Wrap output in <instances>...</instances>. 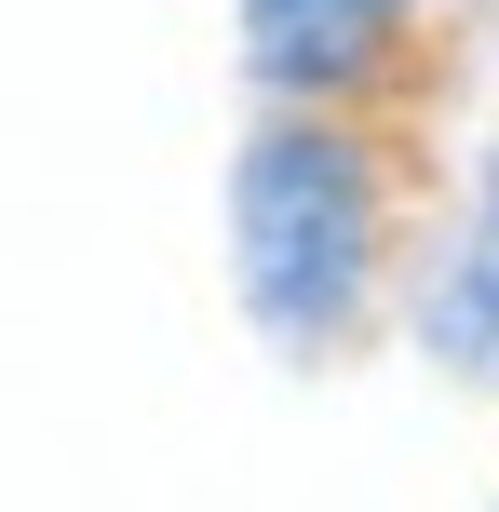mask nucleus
<instances>
[{
    "mask_svg": "<svg viewBox=\"0 0 499 512\" xmlns=\"http://www.w3.org/2000/svg\"><path fill=\"white\" fill-rule=\"evenodd\" d=\"M230 54L257 108H405L432 0H230Z\"/></svg>",
    "mask_w": 499,
    "mask_h": 512,
    "instance_id": "2",
    "label": "nucleus"
},
{
    "mask_svg": "<svg viewBox=\"0 0 499 512\" xmlns=\"http://www.w3.org/2000/svg\"><path fill=\"white\" fill-rule=\"evenodd\" d=\"M392 324H405V351H419L446 391L499 405V122L473 135V162H459L446 216H419Z\"/></svg>",
    "mask_w": 499,
    "mask_h": 512,
    "instance_id": "3",
    "label": "nucleus"
},
{
    "mask_svg": "<svg viewBox=\"0 0 499 512\" xmlns=\"http://www.w3.org/2000/svg\"><path fill=\"white\" fill-rule=\"evenodd\" d=\"M230 310L284 378H338L392 337L405 243H419V162L392 108H257L216 189Z\"/></svg>",
    "mask_w": 499,
    "mask_h": 512,
    "instance_id": "1",
    "label": "nucleus"
}]
</instances>
